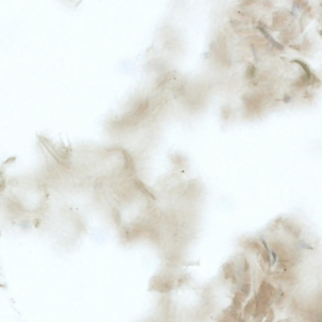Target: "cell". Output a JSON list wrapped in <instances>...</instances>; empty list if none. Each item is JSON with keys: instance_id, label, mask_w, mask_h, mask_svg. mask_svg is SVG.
Returning <instances> with one entry per match:
<instances>
[{"instance_id": "obj_2", "label": "cell", "mask_w": 322, "mask_h": 322, "mask_svg": "<svg viewBox=\"0 0 322 322\" xmlns=\"http://www.w3.org/2000/svg\"><path fill=\"white\" fill-rule=\"evenodd\" d=\"M291 62L296 63L302 66L306 73V76L309 83L311 78V73L309 66L305 63L298 59H294L291 61Z\"/></svg>"}, {"instance_id": "obj_6", "label": "cell", "mask_w": 322, "mask_h": 322, "mask_svg": "<svg viewBox=\"0 0 322 322\" xmlns=\"http://www.w3.org/2000/svg\"><path fill=\"white\" fill-rule=\"evenodd\" d=\"M272 254L273 257V264H274L276 261V255L274 251L272 252Z\"/></svg>"}, {"instance_id": "obj_1", "label": "cell", "mask_w": 322, "mask_h": 322, "mask_svg": "<svg viewBox=\"0 0 322 322\" xmlns=\"http://www.w3.org/2000/svg\"><path fill=\"white\" fill-rule=\"evenodd\" d=\"M257 28L261 31V32L263 34L265 37L270 42L273 46L279 50L282 51L284 50V47L278 42L276 41L274 39V38L271 36V35L269 34L267 31H266L263 28L258 27Z\"/></svg>"}, {"instance_id": "obj_4", "label": "cell", "mask_w": 322, "mask_h": 322, "mask_svg": "<svg viewBox=\"0 0 322 322\" xmlns=\"http://www.w3.org/2000/svg\"><path fill=\"white\" fill-rule=\"evenodd\" d=\"M255 68L252 65L248 66L246 72V77L248 79L253 78L255 76Z\"/></svg>"}, {"instance_id": "obj_5", "label": "cell", "mask_w": 322, "mask_h": 322, "mask_svg": "<svg viewBox=\"0 0 322 322\" xmlns=\"http://www.w3.org/2000/svg\"><path fill=\"white\" fill-rule=\"evenodd\" d=\"M291 101V98L288 96L286 95L283 98V101L286 104L290 102Z\"/></svg>"}, {"instance_id": "obj_3", "label": "cell", "mask_w": 322, "mask_h": 322, "mask_svg": "<svg viewBox=\"0 0 322 322\" xmlns=\"http://www.w3.org/2000/svg\"><path fill=\"white\" fill-rule=\"evenodd\" d=\"M112 216L114 222L118 226H119L121 223V213L118 209L114 207L112 211Z\"/></svg>"}, {"instance_id": "obj_7", "label": "cell", "mask_w": 322, "mask_h": 322, "mask_svg": "<svg viewBox=\"0 0 322 322\" xmlns=\"http://www.w3.org/2000/svg\"><path fill=\"white\" fill-rule=\"evenodd\" d=\"M289 47L290 48H292L293 49H294V50H300L299 47L298 46H296V45H291Z\"/></svg>"}]
</instances>
